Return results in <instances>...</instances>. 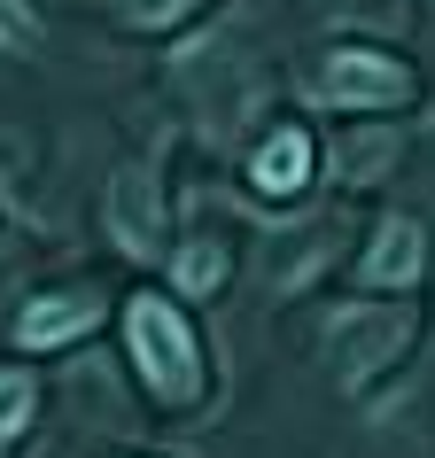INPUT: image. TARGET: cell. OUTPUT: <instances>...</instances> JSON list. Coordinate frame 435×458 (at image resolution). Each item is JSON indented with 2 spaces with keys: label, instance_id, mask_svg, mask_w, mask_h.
Returning <instances> with one entry per match:
<instances>
[{
  "label": "cell",
  "instance_id": "12",
  "mask_svg": "<svg viewBox=\"0 0 435 458\" xmlns=\"http://www.w3.org/2000/svg\"><path fill=\"white\" fill-rule=\"evenodd\" d=\"M24 39H31V16L16 0H0V47H24Z\"/></svg>",
  "mask_w": 435,
  "mask_h": 458
},
{
  "label": "cell",
  "instance_id": "4",
  "mask_svg": "<svg viewBox=\"0 0 435 458\" xmlns=\"http://www.w3.org/2000/svg\"><path fill=\"white\" fill-rule=\"evenodd\" d=\"M420 272H428V233H420L412 217H388L381 233H373V249H365L358 280L365 288H412Z\"/></svg>",
  "mask_w": 435,
  "mask_h": 458
},
{
  "label": "cell",
  "instance_id": "9",
  "mask_svg": "<svg viewBox=\"0 0 435 458\" xmlns=\"http://www.w3.org/2000/svg\"><path fill=\"white\" fill-rule=\"evenodd\" d=\"M202 0H117V16L124 24H141V31H171V24H187Z\"/></svg>",
  "mask_w": 435,
  "mask_h": 458
},
{
  "label": "cell",
  "instance_id": "7",
  "mask_svg": "<svg viewBox=\"0 0 435 458\" xmlns=\"http://www.w3.org/2000/svg\"><path fill=\"white\" fill-rule=\"evenodd\" d=\"M249 179H257L265 194H303L311 187V140H303V132H272V140L257 148Z\"/></svg>",
  "mask_w": 435,
  "mask_h": 458
},
{
  "label": "cell",
  "instance_id": "1",
  "mask_svg": "<svg viewBox=\"0 0 435 458\" xmlns=\"http://www.w3.org/2000/svg\"><path fill=\"white\" fill-rule=\"evenodd\" d=\"M124 342H132L141 381L156 388L164 404H194V396H202V358H194V335H187V318L171 311V303L141 295V303L124 311Z\"/></svg>",
  "mask_w": 435,
  "mask_h": 458
},
{
  "label": "cell",
  "instance_id": "6",
  "mask_svg": "<svg viewBox=\"0 0 435 458\" xmlns=\"http://www.w3.org/2000/svg\"><path fill=\"white\" fill-rule=\"evenodd\" d=\"M94 295H47V303H31L24 318H16V335H24V350H55V342H71L94 327Z\"/></svg>",
  "mask_w": 435,
  "mask_h": 458
},
{
  "label": "cell",
  "instance_id": "2",
  "mask_svg": "<svg viewBox=\"0 0 435 458\" xmlns=\"http://www.w3.org/2000/svg\"><path fill=\"white\" fill-rule=\"evenodd\" d=\"M412 342V311L405 303H358V311H342L335 327H327V358H335V373L350 388L373 381V373H388V358Z\"/></svg>",
  "mask_w": 435,
  "mask_h": 458
},
{
  "label": "cell",
  "instance_id": "10",
  "mask_svg": "<svg viewBox=\"0 0 435 458\" xmlns=\"http://www.w3.org/2000/svg\"><path fill=\"white\" fill-rule=\"evenodd\" d=\"M218 272H226V257H218L210 242H194L187 257H179V288H187V295H202V288H218Z\"/></svg>",
  "mask_w": 435,
  "mask_h": 458
},
{
  "label": "cell",
  "instance_id": "11",
  "mask_svg": "<svg viewBox=\"0 0 435 458\" xmlns=\"http://www.w3.org/2000/svg\"><path fill=\"white\" fill-rule=\"evenodd\" d=\"M31 420V373H0V435H16Z\"/></svg>",
  "mask_w": 435,
  "mask_h": 458
},
{
  "label": "cell",
  "instance_id": "3",
  "mask_svg": "<svg viewBox=\"0 0 435 458\" xmlns=\"http://www.w3.org/2000/svg\"><path fill=\"white\" fill-rule=\"evenodd\" d=\"M319 101L327 109H397V101H412V71L397 55L342 47V55L319 63Z\"/></svg>",
  "mask_w": 435,
  "mask_h": 458
},
{
  "label": "cell",
  "instance_id": "5",
  "mask_svg": "<svg viewBox=\"0 0 435 458\" xmlns=\"http://www.w3.org/2000/svg\"><path fill=\"white\" fill-rule=\"evenodd\" d=\"M109 233H117L132 257H148V249H156V233H164V225H156V179H148V171H124L117 187H109Z\"/></svg>",
  "mask_w": 435,
  "mask_h": 458
},
{
  "label": "cell",
  "instance_id": "8",
  "mask_svg": "<svg viewBox=\"0 0 435 458\" xmlns=\"http://www.w3.org/2000/svg\"><path fill=\"white\" fill-rule=\"evenodd\" d=\"M397 164V132H350L342 140V179H381Z\"/></svg>",
  "mask_w": 435,
  "mask_h": 458
}]
</instances>
